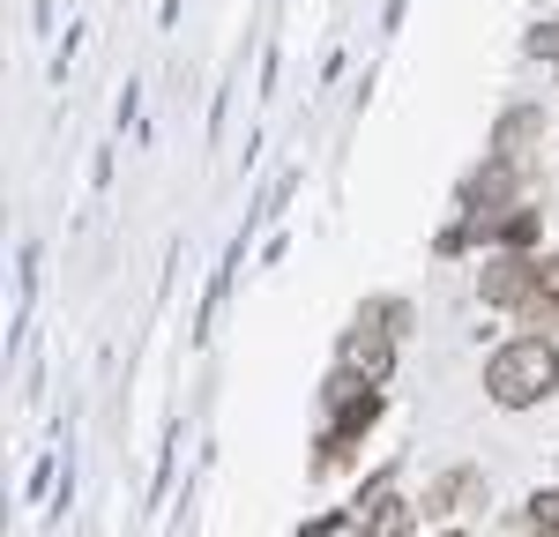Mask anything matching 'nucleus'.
<instances>
[{
	"instance_id": "1",
	"label": "nucleus",
	"mask_w": 559,
	"mask_h": 537,
	"mask_svg": "<svg viewBox=\"0 0 559 537\" xmlns=\"http://www.w3.org/2000/svg\"><path fill=\"white\" fill-rule=\"evenodd\" d=\"M552 389H559L552 336H515V344H500V351L485 358V396L500 403V410H530V403H545Z\"/></svg>"
},
{
	"instance_id": "2",
	"label": "nucleus",
	"mask_w": 559,
	"mask_h": 537,
	"mask_svg": "<svg viewBox=\"0 0 559 537\" xmlns=\"http://www.w3.org/2000/svg\"><path fill=\"white\" fill-rule=\"evenodd\" d=\"M477 291H485V307H530L545 291V276H537V262H522V254H492L485 276H477Z\"/></svg>"
},
{
	"instance_id": "3",
	"label": "nucleus",
	"mask_w": 559,
	"mask_h": 537,
	"mask_svg": "<svg viewBox=\"0 0 559 537\" xmlns=\"http://www.w3.org/2000/svg\"><path fill=\"white\" fill-rule=\"evenodd\" d=\"M344 366L358 373V381H373V389H381V381H388V366H395V344H388V329L358 321V329L344 336Z\"/></svg>"
},
{
	"instance_id": "4",
	"label": "nucleus",
	"mask_w": 559,
	"mask_h": 537,
	"mask_svg": "<svg viewBox=\"0 0 559 537\" xmlns=\"http://www.w3.org/2000/svg\"><path fill=\"white\" fill-rule=\"evenodd\" d=\"M463 492H471V470H448V478H440V486L426 492V508H418V523H440V515H448V508H455Z\"/></svg>"
},
{
	"instance_id": "5",
	"label": "nucleus",
	"mask_w": 559,
	"mask_h": 537,
	"mask_svg": "<svg viewBox=\"0 0 559 537\" xmlns=\"http://www.w3.org/2000/svg\"><path fill=\"white\" fill-rule=\"evenodd\" d=\"M522 523H530V530H559V486H552V492H530Z\"/></svg>"
},
{
	"instance_id": "6",
	"label": "nucleus",
	"mask_w": 559,
	"mask_h": 537,
	"mask_svg": "<svg viewBox=\"0 0 559 537\" xmlns=\"http://www.w3.org/2000/svg\"><path fill=\"white\" fill-rule=\"evenodd\" d=\"M530 52H552V60H559V23H545V31H530Z\"/></svg>"
},
{
	"instance_id": "7",
	"label": "nucleus",
	"mask_w": 559,
	"mask_h": 537,
	"mask_svg": "<svg viewBox=\"0 0 559 537\" xmlns=\"http://www.w3.org/2000/svg\"><path fill=\"white\" fill-rule=\"evenodd\" d=\"M537 276H545V291L559 299V254H552V262H537Z\"/></svg>"
}]
</instances>
